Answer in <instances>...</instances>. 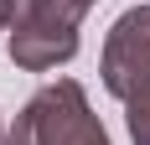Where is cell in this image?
I'll use <instances>...</instances> for the list:
<instances>
[{"mask_svg": "<svg viewBox=\"0 0 150 145\" xmlns=\"http://www.w3.org/2000/svg\"><path fill=\"white\" fill-rule=\"evenodd\" d=\"M5 145H109V135L98 130V119L88 114V99L73 78L42 88L36 99L21 109V119L11 124Z\"/></svg>", "mask_w": 150, "mask_h": 145, "instance_id": "obj_1", "label": "cell"}, {"mask_svg": "<svg viewBox=\"0 0 150 145\" xmlns=\"http://www.w3.org/2000/svg\"><path fill=\"white\" fill-rule=\"evenodd\" d=\"M78 16H83V5H73V0H36V5L16 21L11 57L21 62V68H31V72L67 62L78 52Z\"/></svg>", "mask_w": 150, "mask_h": 145, "instance_id": "obj_2", "label": "cell"}, {"mask_svg": "<svg viewBox=\"0 0 150 145\" xmlns=\"http://www.w3.org/2000/svg\"><path fill=\"white\" fill-rule=\"evenodd\" d=\"M145 83H150V5H135L114 21L104 42V88L129 104Z\"/></svg>", "mask_w": 150, "mask_h": 145, "instance_id": "obj_3", "label": "cell"}, {"mask_svg": "<svg viewBox=\"0 0 150 145\" xmlns=\"http://www.w3.org/2000/svg\"><path fill=\"white\" fill-rule=\"evenodd\" d=\"M129 135H135V145H150V83L129 99Z\"/></svg>", "mask_w": 150, "mask_h": 145, "instance_id": "obj_4", "label": "cell"}, {"mask_svg": "<svg viewBox=\"0 0 150 145\" xmlns=\"http://www.w3.org/2000/svg\"><path fill=\"white\" fill-rule=\"evenodd\" d=\"M31 5H36V0H0V36H5V31H16V21H21Z\"/></svg>", "mask_w": 150, "mask_h": 145, "instance_id": "obj_5", "label": "cell"}, {"mask_svg": "<svg viewBox=\"0 0 150 145\" xmlns=\"http://www.w3.org/2000/svg\"><path fill=\"white\" fill-rule=\"evenodd\" d=\"M73 5H83V11H88V5H93V0H73Z\"/></svg>", "mask_w": 150, "mask_h": 145, "instance_id": "obj_6", "label": "cell"}, {"mask_svg": "<svg viewBox=\"0 0 150 145\" xmlns=\"http://www.w3.org/2000/svg\"><path fill=\"white\" fill-rule=\"evenodd\" d=\"M0 145H5V124H0Z\"/></svg>", "mask_w": 150, "mask_h": 145, "instance_id": "obj_7", "label": "cell"}]
</instances>
